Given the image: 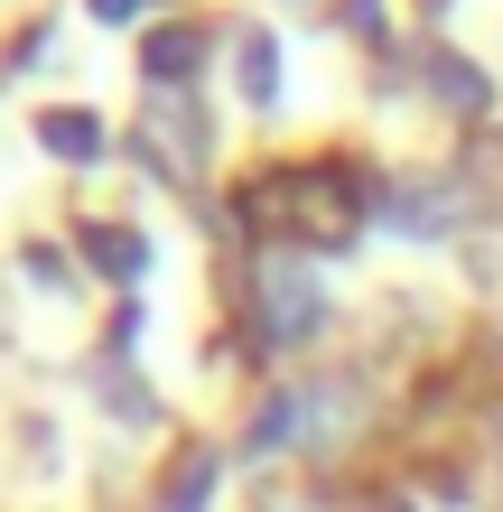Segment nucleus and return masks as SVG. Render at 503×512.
Here are the masks:
<instances>
[{"instance_id":"nucleus-1","label":"nucleus","mask_w":503,"mask_h":512,"mask_svg":"<svg viewBox=\"0 0 503 512\" xmlns=\"http://www.w3.org/2000/svg\"><path fill=\"white\" fill-rule=\"evenodd\" d=\"M243 215L261 224V243H299V252H345L354 224H364V187H354L345 168L308 159V168H280L261 177Z\"/></svg>"},{"instance_id":"nucleus-2","label":"nucleus","mask_w":503,"mask_h":512,"mask_svg":"<svg viewBox=\"0 0 503 512\" xmlns=\"http://www.w3.org/2000/svg\"><path fill=\"white\" fill-rule=\"evenodd\" d=\"M317 326H327V289L299 261H271L261 270V345H308Z\"/></svg>"},{"instance_id":"nucleus-3","label":"nucleus","mask_w":503,"mask_h":512,"mask_svg":"<svg viewBox=\"0 0 503 512\" xmlns=\"http://www.w3.org/2000/svg\"><path fill=\"white\" fill-rule=\"evenodd\" d=\"M140 149L168 168V177H196V149H205V131L187 122V103L177 94H150V122H140Z\"/></svg>"},{"instance_id":"nucleus-4","label":"nucleus","mask_w":503,"mask_h":512,"mask_svg":"<svg viewBox=\"0 0 503 512\" xmlns=\"http://www.w3.org/2000/svg\"><path fill=\"white\" fill-rule=\"evenodd\" d=\"M84 261H94L103 280H140V270H150V243H140L131 224H84Z\"/></svg>"},{"instance_id":"nucleus-5","label":"nucleus","mask_w":503,"mask_h":512,"mask_svg":"<svg viewBox=\"0 0 503 512\" xmlns=\"http://www.w3.org/2000/svg\"><path fill=\"white\" fill-rule=\"evenodd\" d=\"M196 56H205L196 28H150V38H140V75H150V84H187Z\"/></svg>"},{"instance_id":"nucleus-6","label":"nucleus","mask_w":503,"mask_h":512,"mask_svg":"<svg viewBox=\"0 0 503 512\" xmlns=\"http://www.w3.org/2000/svg\"><path fill=\"white\" fill-rule=\"evenodd\" d=\"M420 75H429V84H438V94H448L457 112H485V103H494V84H485L476 66H466V56H448V47H420Z\"/></svg>"},{"instance_id":"nucleus-7","label":"nucleus","mask_w":503,"mask_h":512,"mask_svg":"<svg viewBox=\"0 0 503 512\" xmlns=\"http://www.w3.org/2000/svg\"><path fill=\"white\" fill-rule=\"evenodd\" d=\"M336 429H354V391H345V382H308V391H299V438L327 447Z\"/></svg>"},{"instance_id":"nucleus-8","label":"nucleus","mask_w":503,"mask_h":512,"mask_svg":"<svg viewBox=\"0 0 503 512\" xmlns=\"http://www.w3.org/2000/svg\"><path fill=\"white\" fill-rule=\"evenodd\" d=\"M38 140L56 149V159H94V149H103V122H94V112H38Z\"/></svg>"},{"instance_id":"nucleus-9","label":"nucleus","mask_w":503,"mask_h":512,"mask_svg":"<svg viewBox=\"0 0 503 512\" xmlns=\"http://www.w3.org/2000/svg\"><path fill=\"white\" fill-rule=\"evenodd\" d=\"M289 438H299V391H271V401L252 410V447L271 457V447H289Z\"/></svg>"},{"instance_id":"nucleus-10","label":"nucleus","mask_w":503,"mask_h":512,"mask_svg":"<svg viewBox=\"0 0 503 512\" xmlns=\"http://www.w3.org/2000/svg\"><path fill=\"white\" fill-rule=\"evenodd\" d=\"M233 66H243V94H252V103H271V94H280V47L261 38V28L243 38V56H233Z\"/></svg>"},{"instance_id":"nucleus-11","label":"nucleus","mask_w":503,"mask_h":512,"mask_svg":"<svg viewBox=\"0 0 503 512\" xmlns=\"http://www.w3.org/2000/svg\"><path fill=\"white\" fill-rule=\"evenodd\" d=\"M205 494H215V457H187V475H177V494H168V512H196Z\"/></svg>"},{"instance_id":"nucleus-12","label":"nucleus","mask_w":503,"mask_h":512,"mask_svg":"<svg viewBox=\"0 0 503 512\" xmlns=\"http://www.w3.org/2000/svg\"><path fill=\"white\" fill-rule=\"evenodd\" d=\"M140 10H150V0H94V19H112V28H122V19H140Z\"/></svg>"},{"instance_id":"nucleus-13","label":"nucleus","mask_w":503,"mask_h":512,"mask_svg":"<svg viewBox=\"0 0 503 512\" xmlns=\"http://www.w3.org/2000/svg\"><path fill=\"white\" fill-rule=\"evenodd\" d=\"M382 512H401V503H382Z\"/></svg>"},{"instance_id":"nucleus-14","label":"nucleus","mask_w":503,"mask_h":512,"mask_svg":"<svg viewBox=\"0 0 503 512\" xmlns=\"http://www.w3.org/2000/svg\"><path fill=\"white\" fill-rule=\"evenodd\" d=\"M494 345H503V336H494Z\"/></svg>"}]
</instances>
